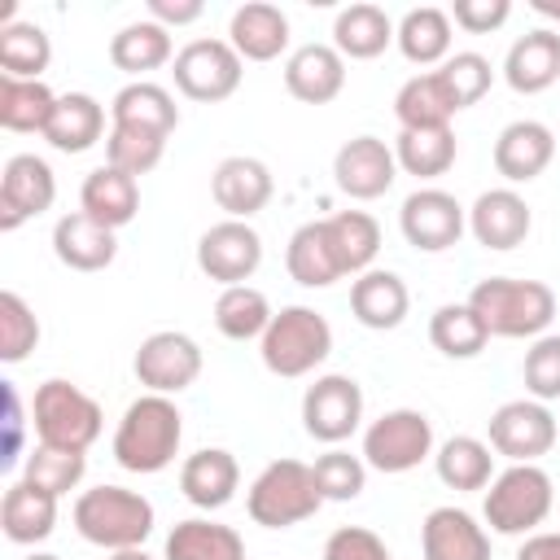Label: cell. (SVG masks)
Instances as JSON below:
<instances>
[{
  "instance_id": "cell-34",
  "label": "cell",
  "mask_w": 560,
  "mask_h": 560,
  "mask_svg": "<svg viewBox=\"0 0 560 560\" xmlns=\"http://www.w3.org/2000/svg\"><path fill=\"white\" fill-rule=\"evenodd\" d=\"M394 44L411 66H442L451 57V13L438 4L407 9L394 31Z\"/></svg>"
},
{
  "instance_id": "cell-53",
  "label": "cell",
  "mask_w": 560,
  "mask_h": 560,
  "mask_svg": "<svg viewBox=\"0 0 560 560\" xmlns=\"http://www.w3.org/2000/svg\"><path fill=\"white\" fill-rule=\"evenodd\" d=\"M206 13V4L201 0H149V18L158 22V26H188V22H197Z\"/></svg>"
},
{
  "instance_id": "cell-15",
  "label": "cell",
  "mask_w": 560,
  "mask_h": 560,
  "mask_svg": "<svg viewBox=\"0 0 560 560\" xmlns=\"http://www.w3.org/2000/svg\"><path fill=\"white\" fill-rule=\"evenodd\" d=\"M57 201V175L35 153H13L0 175V232H18L26 219H39Z\"/></svg>"
},
{
  "instance_id": "cell-1",
  "label": "cell",
  "mask_w": 560,
  "mask_h": 560,
  "mask_svg": "<svg viewBox=\"0 0 560 560\" xmlns=\"http://www.w3.org/2000/svg\"><path fill=\"white\" fill-rule=\"evenodd\" d=\"M184 442V416L175 407V398L166 394H140L136 402H127L118 429H114V459L127 472H162L175 464Z\"/></svg>"
},
{
  "instance_id": "cell-41",
  "label": "cell",
  "mask_w": 560,
  "mask_h": 560,
  "mask_svg": "<svg viewBox=\"0 0 560 560\" xmlns=\"http://www.w3.org/2000/svg\"><path fill=\"white\" fill-rule=\"evenodd\" d=\"M271 302L262 289L254 284H232L214 298V328L228 337V341H262L267 324H271Z\"/></svg>"
},
{
  "instance_id": "cell-24",
  "label": "cell",
  "mask_w": 560,
  "mask_h": 560,
  "mask_svg": "<svg viewBox=\"0 0 560 560\" xmlns=\"http://www.w3.org/2000/svg\"><path fill=\"white\" fill-rule=\"evenodd\" d=\"M503 79H508V88L521 92V96L547 92V88L560 79V31H547V26L525 31V35L508 48V57H503Z\"/></svg>"
},
{
  "instance_id": "cell-28",
  "label": "cell",
  "mask_w": 560,
  "mask_h": 560,
  "mask_svg": "<svg viewBox=\"0 0 560 560\" xmlns=\"http://www.w3.org/2000/svg\"><path fill=\"white\" fill-rule=\"evenodd\" d=\"M109 127H140V131L171 136L179 127V105H175V96L162 83L131 79L109 101Z\"/></svg>"
},
{
  "instance_id": "cell-12",
  "label": "cell",
  "mask_w": 560,
  "mask_h": 560,
  "mask_svg": "<svg viewBox=\"0 0 560 560\" xmlns=\"http://www.w3.org/2000/svg\"><path fill=\"white\" fill-rule=\"evenodd\" d=\"M398 228H402L411 249L442 254V249L459 245V236L468 228V210L446 188H416L398 206Z\"/></svg>"
},
{
  "instance_id": "cell-5",
  "label": "cell",
  "mask_w": 560,
  "mask_h": 560,
  "mask_svg": "<svg viewBox=\"0 0 560 560\" xmlns=\"http://www.w3.org/2000/svg\"><path fill=\"white\" fill-rule=\"evenodd\" d=\"M324 508V494L315 490V472L302 459H271L245 490V512L262 529H289L311 521Z\"/></svg>"
},
{
  "instance_id": "cell-17",
  "label": "cell",
  "mask_w": 560,
  "mask_h": 560,
  "mask_svg": "<svg viewBox=\"0 0 560 560\" xmlns=\"http://www.w3.org/2000/svg\"><path fill=\"white\" fill-rule=\"evenodd\" d=\"M271 192H276V179H271L267 162L245 158V153L223 158V162L214 166V175H210V197H214V206H219L228 219H245V223H249V219L271 201Z\"/></svg>"
},
{
  "instance_id": "cell-13",
  "label": "cell",
  "mask_w": 560,
  "mask_h": 560,
  "mask_svg": "<svg viewBox=\"0 0 560 560\" xmlns=\"http://www.w3.org/2000/svg\"><path fill=\"white\" fill-rule=\"evenodd\" d=\"M359 424H363V389H359L354 376L328 372V376H315V385H306V394H302V429L315 442L337 446Z\"/></svg>"
},
{
  "instance_id": "cell-11",
  "label": "cell",
  "mask_w": 560,
  "mask_h": 560,
  "mask_svg": "<svg viewBox=\"0 0 560 560\" xmlns=\"http://www.w3.org/2000/svg\"><path fill=\"white\" fill-rule=\"evenodd\" d=\"M131 372L144 385V394H166L171 398V394L188 389L201 376V346L179 328L149 332L136 350V359H131Z\"/></svg>"
},
{
  "instance_id": "cell-37",
  "label": "cell",
  "mask_w": 560,
  "mask_h": 560,
  "mask_svg": "<svg viewBox=\"0 0 560 560\" xmlns=\"http://www.w3.org/2000/svg\"><path fill=\"white\" fill-rule=\"evenodd\" d=\"M109 61H114L122 74L144 79L149 70H158V66L175 61L171 31H166V26H158L153 18H144V22H127V26L109 39Z\"/></svg>"
},
{
  "instance_id": "cell-16",
  "label": "cell",
  "mask_w": 560,
  "mask_h": 560,
  "mask_svg": "<svg viewBox=\"0 0 560 560\" xmlns=\"http://www.w3.org/2000/svg\"><path fill=\"white\" fill-rule=\"evenodd\" d=\"M332 179L350 201H376L398 179V158L381 136H354L332 158Z\"/></svg>"
},
{
  "instance_id": "cell-27",
  "label": "cell",
  "mask_w": 560,
  "mask_h": 560,
  "mask_svg": "<svg viewBox=\"0 0 560 560\" xmlns=\"http://www.w3.org/2000/svg\"><path fill=\"white\" fill-rule=\"evenodd\" d=\"M79 210H83L88 219L114 228V232L127 228V223L136 219V210H140V184H136V175H127V171H118V166H96V171H88V179H83V188H79Z\"/></svg>"
},
{
  "instance_id": "cell-20",
  "label": "cell",
  "mask_w": 560,
  "mask_h": 560,
  "mask_svg": "<svg viewBox=\"0 0 560 560\" xmlns=\"http://www.w3.org/2000/svg\"><path fill=\"white\" fill-rule=\"evenodd\" d=\"M424 560H490V534L464 508H433L420 521Z\"/></svg>"
},
{
  "instance_id": "cell-51",
  "label": "cell",
  "mask_w": 560,
  "mask_h": 560,
  "mask_svg": "<svg viewBox=\"0 0 560 560\" xmlns=\"http://www.w3.org/2000/svg\"><path fill=\"white\" fill-rule=\"evenodd\" d=\"M508 18H512V4L508 0H455L451 4V22L459 31H468V35H490Z\"/></svg>"
},
{
  "instance_id": "cell-8",
  "label": "cell",
  "mask_w": 560,
  "mask_h": 560,
  "mask_svg": "<svg viewBox=\"0 0 560 560\" xmlns=\"http://www.w3.org/2000/svg\"><path fill=\"white\" fill-rule=\"evenodd\" d=\"M429 455H433V424L416 407H394L363 429V464L385 477L411 472Z\"/></svg>"
},
{
  "instance_id": "cell-9",
  "label": "cell",
  "mask_w": 560,
  "mask_h": 560,
  "mask_svg": "<svg viewBox=\"0 0 560 560\" xmlns=\"http://www.w3.org/2000/svg\"><path fill=\"white\" fill-rule=\"evenodd\" d=\"M171 74H175V88L188 96V101H201V105H214V101H228L236 88H241V74H245V61L241 52L228 44V39H188L175 61H171Z\"/></svg>"
},
{
  "instance_id": "cell-38",
  "label": "cell",
  "mask_w": 560,
  "mask_h": 560,
  "mask_svg": "<svg viewBox=\"0 0 560 560\" xmlns=\"http://www.w3.org/2000/svg\"><path fill=\"white\" fill-rule=\"evenodd\" d=\"M284 267H289V276H293L302 289H328L332 280H341V267H337V258H332L324 219H311V223H302V228L289 236Z\"/></svg>"
},
{
  "instance_id": "cell-10",
  "label": "cell",
  "mask_w": 560,
  "mask_h": 560,
  "mask_svg": "<svg viewBox=\"0 0 560 560\" xmlns=\"http://www.w3.org/2000/svg\"><path fill=\"white\" fill-rule=\"evenodd\" d=\"M486 433H490V451L494 455H503L512 464H538L556 446L560 424L547 411V402H538V398H512V402L494 407Z\"/></svg>"
},
{
  "instance_id": "cell-52",
  "label": "cell",
  "mask_w": 560,
  "mask_h": 560,
  "mask_svg": "<svg viewBox=\"0 0 560 560\" xmlns=\"http://www.w3.org/2000/svg\"><path fill=\"white\" fill-rule=\"evenodd\" d=\"M22 394L13 389V381H4V451H0V464L9 468L18 455H22Z\"/></svg>"
},
{
  "instance_id": "cell-48",
  "label": "cell",
  "mask_w": 560,
  "mask_h": 560,
  "mask_svg": "<svg viewBox=\"0 0 560 560\" xmlns=\"http://www.w3.org/2000/svg\"><path fill=\"white\" fill-rule=\"evenodd\" d=\"M438 74L446 79V88H451V96H455V105L459 109H468V105H477L486 92H490V83H494V66H490V57H481V52H451L442 66H438Z\"/></svg>"
},
{
  "instance_id": "cell-45",
  "label": "cell",
  "mask_w": 560,
  "mask_h": 560,
  "mask_svg": "<svg viewBox=\"0 0 560 560\" xmlns=\"http://www.w3.org/2000/svg\"><path fill=\"white\" fill-rule=\"evenodd\" d=\"M166 153V136L140 131V127H109L105 136V166H118L127 175H149Z\"/></svg>"
},
{
  "instance_id": "cell-39",
  "label": "cell",
  "mask_w": 560,
  "mask_h": 560,
  "mask_svg": "<svg viewBox=\"0 0 560 560\" xmlns=\"http://www.w3.org/2000/svg\"><path fill=\"white\" fill-rule=\"evenodd\" d=\"M57 109V92L44 79H9L0 74V127L4 131H39Z\"/></svg>"
},
{
  "instance_id": "cell-35",
  "label": "cell",
  "mask_w": 560,
  "mask_h": 560,
  "mask_svg": "<svg viewBox=\"0 0 560 560\" xmlns=\"http://www.w3.org/2000/svg\"><path fill=\"white\" fill-rule=\"evenodd\" d=\"M433 468L451 490H486L494 481V451L472 433H455L433 451Z\"/></svg>"
},
{
  "instance_id": "cell-7",
  "label": "cell",
  "mask_w": 560,
  "mask_h": 560,
  "mask_svg": "<svg viewBox=\"0 0 560 560\" xmlns=\"http://www.w3.org/2000/svg\"><path fill=\"white\" fill-rule=\"evenodd\" d=\"M551 503H556V490H551V477L538 464H508L486 486L481 516L494 534L516 538V534H534L547 521Z\"/></svg>"
},
{
  "instance_id": "cell-56",
  "label": "cell",
  "mask_w": 560,
  "mask_h": 560,
  "mask_svg": "<svg viewBox=\"0 0 560 560\" xmlns=\"http://www.w3.org/2000/svg\"><path fill=\"white\" fill-rule=\"evenodd\" d=\"M109 560H153V556H149L144 547H127V551H114Z\"/></svg>"
},
{
  "instance_id": "cell-4",
  "label": "cell",
  "mask_w": 560,
  "mask_h": 560,
  "mask_svg": "<svg viewBox=\"0 0 560 560\" xmlns=\"http://www.w3.org/2000/svg\"><path fill=\"white\" fill-rule=\"evenodd\" d=\"M258 354L271 376H306L332 354V324L315 306H280L258 341Z\"/></svg>"
},
{
  "instance_id": "cell-2",
  "label": "cell",
  "mask_w": 560,
  "mask_h": 560,
  "mask_svg": "<svg viewBox=\"0 0 560 560\" xmlns=\"http://www.w3.org/2000/svg\"><path fill=\"white\" fill-rule=\"evenodd\" d=\"M468 306L481 315L490 337H542L556 319V293L542 280L486 276L472 284Z\"/></svg>"
},
{
  "instance_id": "cell-44",
  "label": "cell",
  "mask_w": 560,
  "mask_h": 560,
  "mask_svg": "<svg viewBox=\"0 0 560 560\" xmlns=\"http://www.w3.org/2000/svg\"><path fill=\"white\" fill-rule=\"evenodd\" d=\"M83 472H88V455L83 451H57V446H44V442H35V451L26 455V468H22V477L31 486H39V490H48L57 499L70 494L83 481Z\"/></svg>"
},
{
  "instance_id": "cell-43",
  "label": "cell",
  "mask_w": 560,
  "mask_h": 560,
  "mask_svg": "<svg viewBox=\"0 0 560 560\" xmlns=\"http://www.w3.org/2000/svg\"><path fill=\"white\" fill-rule=\"evenodd\" d=\"M48 61H52V39L44 26L18 22V18L0 26V70L9 79H39Z\"/></svg>"
},
{
  "instance_id": "cell-21",
  "label": "cell",
  "mask_w": 560,
  "mask_h": 560,
  "mask_svg": "<svg viewBox=\"0 0 560 560\" xmlns=\"http://www.w3.org/2000/svg\"><path fill=\"white\" fill-rule=\"evenodd\" d=\"M284 88L302 105H328L346 88V57L332 44H302L284 61Z\"/></svg>"
},
{
  "instance_id": "cell-29",
  "label": "cell",
  "mask_w": 560,
  "mask_h": 560,
  "mask_svg": "<svg viewBox=\"0 0 560 560\" xmlns=\"http://www.w3.org/2000/svg\"><path fill=\"white\" fill-rule=\"evenodd\" d=\"M109 131H105V105L88 92H66L57 96V109L44 127V140L57 149V153H88L92 144H101Z\"/></svg>"
},
{
  "instance_id": "cell-25",
  "label": "cell",
  "mask_w": 560,
  "mask_h": 560,
  "mask_svg": "<svg viewBox=\"0 0 560 560\" xmlns=\"http://www.w3.org/2000/svg\"><path fill=\"white\" fill-rule=\"evenodd\" d=\"M228 44L241 52V61H276L289 48V18L280 4L249 0L228 22Z\"/></svg>"
},
{
  "instance_id": "cell-31",
  "label": "cell",
  "mask_w": 560,
  "mask_h": 560,
  "mask_svg": "<svg viewBox=\"0 0 560 560\" xmlns=\"http://www.w3.org/2000/svg\"><path fill=\"white\" fill-rule=\"evenodd\" d=\"M459 114L446 79L438 70H424V74H411L398 96H394V118H398V131H420V127H451V118Z\"/></svg>"
},
{
  "instance_id": "cell-47",
  "label": "cell",
  "mask_w": 560,
  "mask_h": 560,
  "mask_svg": "<svg viewBox=\"0 0 560 560\" xmlns=\"http://www.w3.org/2000/svg\"><path fill=\"white\" fill-rule=\"evenodd\" d=\"M39 346V319L26 306L22 293L4 289L0 293V359L4 363H22L31 350Z\"/></svg>"
},
{
  "instance_id": "cell-30",
  "label": "cell",
  "mask_w": 560,
  "mask_h": 560,
  "mask_svg": "<svg viewBox=\"0 0 560 560\" xmlns=\"http://www.w3.org/2000/svg\"><path fill=\"white\" fill-rule=\"evenodd\" d=\"M0 525H4V538L18 542V547L44 542L57 529V494L31 486L26 477L13 481L4 490V503H0Z\"/></svg>"
},
{
  "instance_id": "cell-42",
  "label": "cell",
  "mask_w": 560,
  "mask_h": 560,
  "mask_svg": "<svg viewBox=\"0 0 560 560\" xmlns=\"http://www.w3.org/2000/svg\"><path fill=\"white\" fill-rule=\"evenodd\" d=\"M429 341L446 354V359H477L490 341L481 315L468 302H446L429 315Z\"/></svg>"
},
{
  "instance_id": "cell-50",
  "label": "cell",
  "mask_w": 560,
  "mask_h": 560,
  "mask_svg": "<svg viewBox=\"0 0 560 560\" xmlns=\"http://www.w3.org/2000/svg\"><path fill=\"white\" fill-rule=\"evenodd\" d=\"M324 560H394V556H389V547H385L372 529H363V525H341V529L328 534Z\"/></svg>"
},
{
  "instance_id": "cell-57",
  "label": "cell",
  "mask_w": 560,
  "mask_h": 560,
  "mask_svg": "<svg viewBox=\"0 0 560 560\" xmlns=\"http://www.w3.org/2000/svg\"><path fill=\"white\" fill-rule=\"evenodd\" d=\"M26 560H61V556H52V551H31Z\"/></svg>"
},
{
  "instance_id": "cell-32",
  "label": "cell",
  "mask_w": 560,
  "mask_h": 560,
  "mask_svg": "<svg viewBox=\"0 0 560 560\" xmlns=\"http://www.w3.org/2000/svg\"><path fill=\"white\" fill-rule=\"evenodd\" d=\"M394 22L381 4H350L332 18V48L350 61H372L394 44Z\"/></svg>"
},
{
  "instance_id": "cell-3",
  "label": "cell",
  "mask_w": 560,
  "mask_h": 560,
  "mask_svg": "<svg viewBox=\"0 0 560 560\" xmlns=\"http://www.w3.org/2000/svg\"><path fill=\"white\" fill-rule=\"evenodd\" d=\"M153 521H158L153 503L127 486H92L74 499L79 538L92 547H105V551L144 547V538L153 534Z\"/></svg>"
},
{
  "instance_id": "cell-33",
  "label": "cell",
  "mask_w": 560,
  "mask_h": 560,
  "mask_svg": "<svg viewBox=\"0 0 560 560\" xmlns=\"http://www.w3.org/2000/svg\"><path fill=\"white\" fill-rule=\"evenodd\" d=\"M332 258L341 267V276H363L372 271V258L381 254V223L368 210H341L324 219Z\"/></svg>"
},
{
  "instance_id": "cell-46",
  "label": "cell",
  "mask_w": 560,
  "mask_h": 560,
  "mask_svg": "<svg viewBox=\"0 0 560 560\" xmlns=\"http://www.w3.org/2000/svg\"><path fill=\"white\" fill-rule=\"evenodd\" d=\"M311 472H315V490L324 494V503H328V499H332V503L359 499L363 486H368V464H363V455H350V451H341V446L324 451V455L311 464Z\"/></svg>"
},
{
  "instance_id": "cell-49",
  "label": "cell",
  "mask_w": 560,
  "mask_h": 560,
  "mask_svg": "<svg viewBox=\"0 0 560 560\" xmlns=\"http://www.w3.org/2000/svg\"><path fill=\"white\" fill-rule=\"evenodd\" d=\"M521 376H525L529 398H538V402H556L560 398V332L534 337V346L525 350Z\"/></svg>"
},
{
  "instance_id": "cell-6",
  "label": "cell",
  "mask_w": 560,
  "mask_h": 560,
  "mask_svg": "<svg viewBox=\"0 0 560 560\" xmlns=\"http://www.w3.org/2000/svg\"><path fill=\"white\" fill-rule=\"evenodd\" d=\"M31 424H35V438L44 446H57V451H83L101 438L105 429V411L92 394H83L74 381H44L31 398Z\"/></svg>"
},
{
  "instance_id": "cell-26",
  "label": "cell",
  "mask_w": 560,
  "mask_h": 560,
  "mask_svg": "<svg viewBox=\"0 0 560 560\" xmlns=\"http://www.w3.org/2000/svg\"><path fill=\"white\" fill-rule=\"evenodd\" d=\"M350 311L363 328H376V332H389L407 319L411 311V293L402 284L398 271H385V267H372L363 276H354L350 284Z\"/></svg>"
},
{
  "instance_id": "cell-19",
  "label": "cell",
  "mask_w": 560,
  "mask_h": 560,
  "mask_svg": "<svg viewBox=\"0 0 560 560\" xmlns=\"http://www.w3.org/2000/svg\"><path fill=\"white\" fill-rule=\"evenodd\" d=\"M556 158V131L538 118H516L499 131L494 140V171L508 184H529L538 179Z\"/></svg>"
},
{
  "instance_id": "cell-22",
  "label": "cell",
  "mask_w": 560,
  "mask_h": 560,
  "mask_svg": "<svg viewBox=\"0 0 560 560\" xmlns=\"http://www.w3.org/2000/svg\"><path fill=\"white\" fill-rule=\"evenodd\" d=\"M179 490L192 508H206V512H219L236 499L241 490V464L232 451L223 446H206V451H192L184 464H179Z\"/></svg>"
},
{
  "instance_id": "cell-14",
  "label": "cell",
  "mask_w": 560,
  "mask_h": 560,
  "mask_svg": "<svg viewBox=\"0 0 560 560\" xmlns=\"http://www.w3.org/2000/svg\"><path fill=\"white\" fill-rule=\"evenodd\" d=\"M258 262H262V236L245 219H219L197 241V267H201V276H210L223 289L245 284L258 271Z\"/></svg>"
},
{
  "instance_id": "cell-54",
  "label": "cell",
  "mask_w": 560,
  "mask_h": 560,
  "mask_svg": "<svg viewBox=\"0 0 560 560\" xmlns=\"http://www.w3.org/2000/svg\"><path fill=\"white\" fill-rule=\"evenodd\" d=\"M516 560H560V529H542V534H529L516 551Z\"/></svg>"
},
{
  "instance_id": "cell-36",
  "label": "cell",
  "mask_w": 560,
  "mask_h": 560,
  "mask_svg": "<svg viewBox=\"0 0 560 560\" xmlns=\"http://www.w3.org/2000/svg\"><path fill=\"white\" fill-rule=\"evenodd\" d=\"M162 560H245V542L232 525L192 516L166 534Z\"/></svg>"
},
{
  "instance_id": "cell-18",
  "label": "cell",
  "mask_w": 560,
  "mask_h": 560,
  "mask_svg": "<svg viewBox=\"0 0 560 560\" xmlns=\"http://www.w3.org/2000/svg\"><path fill=\"white\" fill-rule=\"evenodd\" d=\"M534 228L529 201L516 188H486L472 206H468V232L477 236V245L486 249H516Z\"/></svg>"
},
{
  "instance_id": "cell-23",
  "label": "cell",
  "mask_w": 560,
  "mask_h": 560,
  "mask_svg": "<svg viewBox=\"0 0 560 560\" xmlns=\"http://www.w3.org/2000/svg\"><path fill=\"white\" fill-rule=\"evenodd\" d=\"M52 254L70 271H105L118 254V236L114 228L88 219L83 210H70L52 223Z\"/></svg>"
},
{
  "instance_id": "cell-55",
  "label": "cell",
  "mask_w": 560,
  "mask_h": 560,
  "mask_svg": "<svg viewBox=\"0 0 560 560\" xmlns=\"http://www.w3.org/2000/svg\"><path fill=\"white\" fill-rule=\"evenodd\" d=\"M534 13H538V18H547V22H556V26H560V0H534Z\"/></svg>"
},
{
  "instance_id": "cell-40",
  "label": "cell",
  "mask_w": 560,
  "mask_h": 560,
  "mask_svg": "<svg viewBox=\"0 0 560 560\" xmlns=\"http://www.w3.org/2000/svg\"><path fill=\"white\" fill-rule=\"evenodd\" d=\"M455 131L451 127H420V131H398L394 140V158H398V171L416 175V179H438L455 166Z\"/></svg>"
}]
</instances>
